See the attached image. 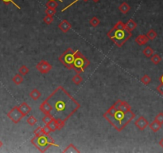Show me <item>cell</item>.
I'll return each instance as SVG.
<instances>
[{"instance_id": "obj_1", "label": "cell", "mask_w": 163, "mask_h": 153, "mask_svg": "<svg viewBox=\"0 0 163 153\" xmlns=\"http://www.w3.org/2000/svg\"><path fill=\"white\" fill-rule=\"evenodd\" d=\"M45 100L52 106L50 114L52 117L61 119L64 122L80 108L78 101L62 86H58Z\"/></svg>"}, {"instance_id": "obj_2", "label": "cell", "mask_w": 163, "mask_h": 153, "mask_svg": "<svg viewBox=\"0 0 163 153\" xmlns=\"http://www.w3.org/2000/svg\"><path fill=\"white\" fill-rule=\"evenodd\" d=\"M135 117H136L135 113L132 112L131 110L129 112H124L117 109L113 114H108L107 112H105L104 114V117L118 132H122Z\"/></svg>"}, {"instance_id": "obj_3", "label": "cell", "mask_w": 163, "mask_h": 153, "mask_svg": "<svg viewBox=\"0 0 163 153\" xmlns=\"http://www.w3.org/2000/svg\"><path fill=\"white\" fill-rule=\"evenodd\" d=\"M131 35V32L126 29V24L122 21H119L107 34V36L118 47H122Z\"/></svg>"}, {"instance_id": "obj_4", "label": "cell", "mask_w": 163, "mask_h": 153, "mask_svg": "<svg viewBox=\"0 0 163 153\" xmlns=\"http://www.w3.org/2000/svg\"><path fill=\"white\" fill-rule=\"evenodd\" d=\"M31 144H34L35 147L41 152H45L50 147H59L57 144H56L54 140L50 136V134L43 133L41 135H34V137L30 140Z\"/></svg>"}, {"instance_id": "obj_5", "label": "cell", "mask_w": 163, "mask_h": 153, "mask_svg": "<svg viewBox=\"0 0 163 153\" xmlns=\"http://www.w3.org/2000/svg\"><path fill=\"white\" fill-rule=\"evenodd\" d=\"M90 65V62L88 59L82 54L80 50H76V57L73 62V69L75 70L76 74H81L85 72V69Z\"/></svg>"}, {"instance_id": "obj_6", "label": "cell", "mask_w": 163, "mask_h": 153, "mask_svg": "<svg viewBox=\"0 0 163 153\" xmlns=\"http://www.w3.org/2000/svg\"><path fill=\"white\" fill-rule=\"evenodd\" d=\"M76 53V50L74 51L72 48H68L67 50L63 52V53L59 57L58 60L61 62V64H63L67 69H73V62L75 60Z\"/></svg>"}, {"instance_id": "obj_7", "label": "cell", "mask_w": 163, "mask_h": 153, "mask_svg": "<svg viewBox=\"0 0 163 153\" xmlns=\"http://www.w3.org/2000/svg\"><path fill=\"white\" fill-rule=\"evenodd\" d=\"M7 117L9 119H10L12 122H14L15 124H17L18 122H20V121L22 118L25 117L22 112H21V110L18 108V106H15L14 108H12L10 109V111L7 113Z\"/></svg>"}, {"instance_id": "obj_8", "label": "cell", "mask_w": 163, "mask_h": 153, "mask_svg": "<svg viewBox=\"0 0 163 153\" xmlns=\"http://www.w3.org/2000/svg\"><path fill=\"white\" fill-rule=\"evenodd\" d=\"M36 69L43 74H48L52 69V65L45 60H41L36 65Z\"/></svg>"}, {"instance_id": "obj_9", "label": "cell", "mask_w": 163, "mask_h": 153, "mask_svg": "<svg viewBox=\"0 0 163 153\" xmlns=\"http://www.w3.org/2000/svg\"><path fill=\"white\" fill-rule=\"evenodd\" d=\"M134 124H135V126L137 127L139 129L141 130V131H143V130L146 128V127L149 126V122L144 117L141 116V117H139L138 118L137 120L135 121Z\"/></svg>"}, {"instance_id": "obj_10", "label": "cell", "mask_w": 163, "mask_h": 153, "mask_svg": "<svg viewBox=\"0 0 163 153\" xmlns=\"http://www.w3.org/2000/svg\"><path fill=\"white\" fill-rule=\"evenodd\" d=\"M39 109H40L45 115L50 114V112L52 111V106L50 105V103H49L46 100H45L40 105V106H39Z\"/></svg>"}, {"instance_id": "obj_11", "label": "cell", "mask_w": 163, "mask_h": 153, "mask_svg": "<svg viewBox=\"0 0 163 153\" xmlns=\"http://www.w3.org/2000/svg\"><path fill=\"white\" fill-rule=\"evenodd\" d=\"M118 109L122 112H127L131 111V107L127 101H122L121 100H118Z\"/></svg>"}, {"instance_id": "obj_12", "label": "cell", "mask_w": 163, "mask_h": 153, "mask_svg": "<svg viewBox=\"0 0 163 153\" xmlns=\"http://www.w3.org/2000/svg\"><path fill=\"white\" fill-rule=\"evenodd\" d=\"M71 27H72V25L66 19L61 21L58 25V28L63 33H68V31L71 29Z\"/></svg>"}, {"instance_id": "obj_13", "label": "cell", "mask_w": 163, "mask_h": 153, "mask_svg": "<svg viewBox=\"0 0 163 153\" xmlns=\"http://www.w3.org/2000/svg\"><path fill=\"white\" fill-rule=\"evenodd\" d=\"M18 108H19V109L21 110V112L23 113L25 117L29 114V112H30L31 109H31V107L28 105V104L26 103V102H23V103L21 104L20 105L18 106Z\"/></svg>"}, {"instance_id": "obj_14", "label": "cell", "mask_w": 163, "mask_h": 153, "mask_svg": "<svg viewBox=\"0 0 163 153\" xmlns=\"http://www.w3.org/2000/svg\"><path fill=\"white\" fill-rule=\"evenodd\" d=\"M149 41V38L147 36L144 35V34H140L135 38V42L139 46H143V45L146 44Z\"/></svg>"}, {"instance_id": "obj_15", "label": "cell", "mask_w": 163, "mask_h": 153, "mask_svg": "<svg viewBox=\"0 0 163 153\" xmlns=\"http://www.w3.org/2000/svg\"><path fill=\"white\" fill-rule=\"evenodd\" d=\"M149 127H150V130L153 131L154 133H157V131H159L162 128V124L155 120L150 124H149Z\"/></svg>"}, {"instance_id": "obj_16", "label": "cell", "mask_w": 163, "mask_h": 153, "mask_svg": "<svg viewBox=\"0 0 163 153\" xmlns=\"http://www.w3.org/2000/svg\"><path fill=\"white\" fill-rule=\"evenodd\" d=\"M64 153H80V150H78L76 147L73 144H70L67 147H65V149L63 150Z\"/></svg>"}, {"instance_id": "obj_17", "label": "cell", "mask_w": 163, "mask_h": 153, "mask_svg": "<svg viewBox=\"0 0 163 153\" xmlns=\"http://www.w3.org/2000/svg\"><path fill=\"white\" fill-rule=\"evenodd\" d=\"M119 10L120 11V12H122V14H127L128 13L129 11L131 10V6L129 5L128 3H127L126 2H123L120 4V6H119Z\"/></svg>"}, {"instance_id": "obj_18", "label": "cell", "mask_w": 163, "mask_h": 153, "mask_svg": "<svg viewBox=\"0 0 163 153\" xmlns=\"http://www.w3.org/2000/svg\"><path fill=\"white\" fill-rule=\"evenodd\" d=\"M136 27H137V23L132 19L128 20V22L126 23V29L129 30V31H131V32L136 29Z\"/></svg>"}, {"instance_id": "obj_19", "label": "cell", "mask_w": 163, "mask_h": 153, "mask_svg": "<svg viewBox=\"0 0 163 153\" xmlns=\"http://www.w3.org/2000/svg\"><path fill=\"white\" fill-rule=\"evenodd\" d=\"M41 96V93H40L39 90H38L37 88H34V89H33L32 91L29 93V97L32 98L33 100H38Z\"/></svg>"}, {"instance_id": "obj_20", "label": "cell", "mask_w": 163, "mask_h": 153, "mask_svg": "<svg viewBox=\"0 0 163 153\" xmlns=\"http://www.w3.org/2000/svg\"><path fill=\"white\" fill-rule=\"evenodd\" d=\"M12 81L15 83V85L18 86V85L22 84V81H23V76H22V75L20 74H16V75H15L14 77L12 78Z\"/></svg>"}, {"instance_id": "obj_21", "label": "cell", "mask_w": 163, "mask_h": 153, "mask_svg": "<svg viewBox=\"0 0 163 153\" xmlns=\"http://www.w3.org/2000/svg\"><path fill=\"white\" fill-rule=\"evenodd\" d=\"M154 50L152 49L150 46H146L144 50H143V54L146 57V58H150V57L154 54Z\"/></svg>"}, {"instance_id": "obj_22", "label": "cell", "mask_w": 163, "mask_h": 153, "mask_svg": "<svg viewBox=\"0 0 163 153\" xmlns=\"http://www.w3.org/2000/svg\"><path fill=\"white\" fill-rule=\"evenodd\" d=\"M146 36H147V38H149V40H151V41H153V40H155V38H157V32L155 31V29H150V30H149L148 32H147V34H146Z\"/></svg>"}, {"instance_id": "obj_23", "label": "cell", "mask_w": 163, "mask_h": 153, "mask_svg": "<svg viewBox=\"0 0 163 153\" xmlns=\"http://www.w3.org/2000/svg\"><path fill=\"white\" fill-rule=\"evenodd\" d=\"M150 61H151L152 63H154L155 65H158L159 63L162 61V58H161L158 54H153L151 57H150Z\"/></svg>"}, {"instance_id": "obj_24", "label": "cell", "mask_w": 163, "mask_h": 153, "mask_svg": "<svg viewBox=\"0 0 163 153\" xmlns=\"http://www.w3.org/2000/svg\"><path fill=\"white\" fill-rule=\"evenodd\" d=\"M82 81H83V77L80 75V74H76L72 78V81L76 85H80L82 82Z\"/></svg>"}, {"instance_id": "obj_25", "label": "cell", "mask_w": 163, "mask_h": 153, "mask_svg": "<svg viewBox=\"0 0 163 153\" xmlns=\"http://www.w3.org/2000/svg\"><path fill=\"white\" fill-rule=\"evenodd\" d=\"M45 6L47 8H52V9H56L58 6V3L56 2L55 0H49L45 4Z\"/></svg>"}, {"instance_id": "obj_26", "label": "cell", "mask_w": 163, "mask_h": 153, "mask_svg": "<svg viewBox=\"0 0 163 153\" xmlns=\"http://www.w3.org/2000/svg\"><path fill=\"white\" fill-rule=\"evenodd\" d=\"M48 127L50 128L51 132H55L56 130H57V121H56V119H52V121H50L49 124H47Z\"/></svg>"}, {"instance_id": "obj_27", "label": "cell", "mask_w": 163, "mask_h": 153, "mask_svg": "<svg viewBox=\"0 0 163 153\" xmlns=\"http://www.w3.org/2000/svg\"><path fill=\"white\" fill-rule=\"evenodd\" d=\"M99 22H100V21H99V19L97 17H96V16H94V17H92V18H91L90 20H89V24H90L92 27H96L99 24Z\"/></svg>"}, {"instance_id": "obj_28", "label": "cell", "mask_w": 163, "mask_h": 153, "mask_svg": "<svg viewBox=\"0 0 163 153\" xmlns=\"http://www.w3.org/2000/svg\"><path fill=\"white\" fill-rule=\"evenodd\" d=\"M29 68L27 67L26 65H22L20 68H19V69H18V73L20 74H22V76H26V74L29 73Z\"/></svg>"}, {"instance_id": "obj_29", "label": "cell", "mask_w": 163, "mask_h": 153, "mask_svg": "<svg viewBox=\"0 0 163 153\" xmlns=\"http://www.w3.org/2000/svg\"><path fill=\"white\" fill-rule=\"evenodd\" d=\"M150 81H151V78H150V76H149V75H147V74H145V75L141 78V82L143 83V84H144V85H146V86L149 85V84L150 83Z\"/></svg>"}, {"instance_id": "obj_30", "label": "cell", "mask_w": 163, "mask_h": 153, "mask_svg": "<svg viewBox=\"0 0 163 153\" xmlns=\"http://www.w3.org/2000/svg\"><path fill=\"white\" fill-rule=\"evenodd\" d=\"M26 122H27L30 126H34V125H35V124H37L38 121H37V119H36L34 116H30V117H29L28 119L26 120Z\"/></svg>"}, {"instance_id": "obj_31", "label": "cell", "mask_w": 163, "mask_h": 153, "mask_svg": "<svg viewBox=\"0 0 163 153\" xmlns=\"http://www.w3.org/2000/svg\"><path fill=\"white\" fill-rule=\"evenodd\" d=\"M53 117L51 114H45V116L42 118V121L45 124H48L50 121H52Z\"/></svg>"}, {"instance_id": "obj_32", "label": "cell", "mask_w": 163, "mask_h": 153, "mask_svg": "<svg viewBox=\"0 0 163 153\" xmlns=\"http://www.w3.org/2000/svg\"><path fill=\"white\" fill-rule=\"evenodd\" d=\"M43 21L44 22L45 24H47V25H50V24H51L54 21V19H53V16H50V15H46L45 18H43Z\"/></svg>"}, {"instance_id": "obj_33", "label": "cell", "mask_w": 163, "mask_h": 153, "mask_svg": "<svg viewBox=\"0 0 163 153\" xmlns=\"http://www.w3.org/2000/svg\"><path fill=\"white\" fill-rule=\"evenodd\" d=\"M56 121H57V130L62 129L64 127L65 122L61 120V119H56Z\"/></svg>"}, {"instance_id": "obj_34", "label": "cell", "mask_w": 163, "mask_h": 153, "mask_svg": "<svg viewBox=\"0 0 163 153\" xmlns=\"http://www.w3.org/2000/svg\"><path fill=\"white\" fill-rule=\"evenodd\" d=\"M155 120L157 121L158 123H160L161 124H163V112H159L158 114L155 117Z\"/></svg>"}, {"instance_id": "obj_35", "label": "cell", "mask_w": 163, "mask_h": 153, "mask_svg": "<svg viewBox=\"0 0 163 153\" xmlns=\"http://www.w3.org/2000/svg\"><path fill=\"white\" fill-rule=\"evenodd\" d=\"M1 1H2V2H3V3H5L6 5H8V4H10V3H12L13 5H15V6H16V7H17V9H18V10L21 9L20 6H18V5H17V3H15L14 0H1Z\"/></svg>"}, {"instance_id": "obj_36", "label": "cell", "mask_w": 163, "mask_h": 153, "mask_svg": "<svg viewBox=\"0 0 163 153\" xmlns=\"http://www.w3.org/2000/svg\"><path fill=\"white\" fill-rule=\"evenodd\" d=\"M45 14L46 15H50V16H53V15H56V9H52V8H46L45 11Z\"/></svg>"}, {"instance_id": "obj_37", "label": "cell", "mask_w": 163, "mask_h": 153, "mask_svg": "<svg viewBox=\"0 0 163 153\" xmlns=\"http://www.w3.org/2000/svg\"><path fill=\"white\" fill-rule=\"evenodd\" d=\"M34 133L35 135H42L44 133L43 132V128H42V127L41 126H38L36 129H35V131L34 132Z\"/></svg>"}, {"instance_id": "obj_38", "label": "cell", "mask_w": 163, "mask_h": 153, "mask_svg": "<svg viewBox=\"0 0 163 153\" xmlns=\"http://www.w3.org/2000/svg\"><path fill=\"white\" fill-rule=\"evenodd\" d=\"M79 1H80V0H74V1H73V3H70V4H69V5H68V6H65V7H64V8H63V9L61 10V12H64V11H66V10L69 9V7H71V6H73V5H74V4H75V3H77V2H79ZM84 1H85V2H86V1H87V0H84Z\"/></svg>"}, {"instance_id": "obj_39", "label": "cell", "mask_w": 163, "mask_h": 153, "mask_svg": "<svg viewBox=\"0 0 163 153\" xmlns=\"http://www.w3.org/2000/svg\"><path fill=\"white\" fill-rule=\"evenodd\" d=\"M42 128H43L44 133H45V134H50V133H51V130H50V128L48 127L47 124H45V126L42 127Z\"/></svg>"}, {"instance_id": "obj_40", "label": "cell", "mask_w": 163, "mask_h": 153, "mask_svg": "<svg viewBox=\"0 0 163 153\" xmlns=\"http://www.w3.org/2000/svg\"><path fill=\"white\" fill-rule=\"evenodd\" d=\"M157 91L161 95H163V83H161L160 85L157 86Z\"/></svg>"}, {"instance_id": "obj_41", "label": "cell", "mask_w": 163, "mask_h": 153, "mask_svg": "<svg viewBox=\"0 0 163 153\" xmlns=\"http://www.w3.org/2000/svg\"><path fill=\"white\" fill-rule=\"evenodd\" d=\"M159 145H160L161 147H162L163 148V138L162 139V140H161L160 141H159Z\"/></svg>"}, {"instance_id": "obj_42", "label": "cell", "mask_w": 163, "mask_h": 153, "mask_svg": "<svg viewBox=\"0 0 163 153\" xmlns=\"http://www.w3.org/2000/svg\"><path fill=\"white\" fill-rule=\"evenodd\" d=\"M159 81H161V83H163V74L160 76V78H159Z\"/></svg>"}, {"instance_id": "obj_43", "label": "cell", "mask_w": 163, "mask_h": 153, "mask_svg": "<svg viewBox=\"0 0 163 153\" xmlns=\"http://www.w3.org/2000/svg\"><path fill=\"white\" fill-rule=\"evenodd\" d=\"M3 147V142L0 140V148Z\"/></svg>"}, {"instance_id": "obj_44", "label": "cell", "mask_w": 163, "mask_h": 153, "mask_svg": "<svg viewBox=\"0 0 163 153\" xmlns=\"http://www.w3.org/2000/svg\"><path fill=\"white\" fill-rule=\"evenodd\" d=\"M92 1H93L94 3H98V2H99V0H92Z\"/></svg>"}, {"instance_id": "obj_45", "label": "cell", "mask_w": 163, "mask_h": 153, "mask_svg": "<svg viewBox=\"0 0 163 153\" xmlns=\"http://www.w3.org/2000/svg\"><path fill=\"white\" fill-rule=\"evenodd\" d=\"M55 1H56V0H55ZM57 1H59V2H61V3H62V2H63L62 0H57Z\"/></svg>"}]
</instances>
